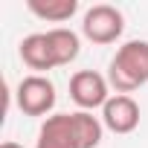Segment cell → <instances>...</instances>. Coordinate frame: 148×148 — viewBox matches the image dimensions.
<instances>
[{
	"label": "cell",
	"mask_w": 148,
	"mask_h": 148,
	"mask_svg": "<svg viewBox=\"0 0 148 148\" xmlns=\"http://www.w3.org/2000/svg\"><path fill=\"white\" fill-rule=\"evenodd\" d=\"M18 52H21V61H23L29 70H35L38 76H44L47 70H55V55H52V47H49L47 32H32V35H26V38L21 41Z\"/></svg>",
	"instance_id": "52a82bcc"
},
{
	"label": "cell",
	"mask_w": 148,
	"mask_h": 148,
	"mask_svg": "<svg viewBox=\"0 0 148 148\" xmlns=\"http://www.w3.org/2000/svg\"><path fill=\"white\" fill-rule=\"evenodd\" d=\"M0 148H23V145H18V142H12V139H6V142L0 145Z\"/></svg>",
	"instance_id": "8fae6325"
},
{
	"label": "cell",
	"mask_w": 148,
	"mask_h": 148,
	"mask_svg": "<svg viewBox=\"0 0 148 148\" xmlns=\"http://www.w3.org/2000/svg\"><path fill=\"white\" fill-rule=\"evenodd\" d=\"M145 82H148V41H125L110 58L108 84L116 93L131 96Z\"/></svg>",
	"instance_id": "6da1fadb"
},
{
	"label": "cell",
	"mask_w": 148,
	"mask_h": 148,
	"mask_svg": "<svg viewBox=\"0 0 148 148\" xmlns=\"http://www.w3.org/2000/svg\"><path fill=\"white\" fill-rule=\"evenodd\" d=\"M26 9L49 23H64L79 12V0H26Z\"/></svg>",
	"instance_id": "9c48e42d"
},
{
	"label": "cell",
	"mask_w": 148,
	"mask_h": 148,
	"mask_svg": "<svg viewBox=\"0 0 148 148\" xmlns=\"http://www.w3.org/2000/svg\"><path fill=\"white\" fill-rule=\"evenodd\" d=\"M70 99L76 102L82 110H96V108H105L108 99H110V84H108V76L96 70H79L70 76Z\"/></svg>",
	"instance_id": "3957f363"
},
{
	"label": "cell",
	"mask_w": 148,
	"mask_h": 148,
	"mask_svg": "<svg viewBox=\"0 0 148 148\" xmlns=\"http://www.w3.org/2000/svg\"><path fill=\"white\" fill-rule=\"evenodd\" d=\"M70 116H73V128H76V136H79V148H99L102 134H105L102 116H93L90 110H76Z\"/></svg>",
	"instance_id": "30bf717a"
},
{
	"label": "cell",
	"mask_w": 148,
	"mask_h": 148,
	"mask_svg": "<svg viewBox=\"0 0 148 148\" xmlns=\"http://www.w3.org/2000/svg\"><path fill=\"white\" fill-rule=\"evenodd\" d=\"M35 148H79V136L73 128L70 113H52L41 122L38 128V142Z\"/></svg>",
	"instance_id": "8992f818"
},
{
	"label": "cell",
	"mask_w": 148,
	"mask_h": 148,
	"mask_svg": "<svg viewBox=\"0 0 148 148\" xmlns=\"http://www.w3.org/2000/svg\"><path fill=\"white\" fill-rule=\"evenodd\" d=\"M102 122L113 134H134L139 128V105H136V99L113 93L108 99V105L102 108Z\"/></svg>",
	"instance_id": "5b68a950"
},
{
	"label": "cell",
	"mask_w": 148,
	"mask_h": 148,
	"mask_svg": "<svg viewBox=\"0 0 148 148\" xmlns=\"http://www.w3.org/2000/svg\"><path fill=\"white\" fill-rule=\"evenodd\" d=\"M122 32H125V15L110 3H96L82 18V35L90 44H99V47L116 44Z\"/></svg>",
	"instance_id": "7a4b0ae2"
},
{
	"label": "cell",
	"mask_w": 148,
	"mask_h": 148,
	"mask_svg": "<svg viewBox=\"0 0 148 148\" xmlns=\"http://www.w3.org/2000/svg\"><path fill=\"white\" fill-rule=\"evenodd\" d=\"M15 99H18V108L26 116H47L55 108V84L47 76L32 73V76L21 79V84L15 90Z\"/></svg>",
	"instance_id": "277c9868"
},
{
	"label": "cell",
	"mask_w": 148,
	"mask_h": 148,
	"mask_svg": "<svg viewBox=\"0 0 148 148\" xmlns=\"http://www.w3.org/2000/svg\"><path fill=\"white\" fill-rule=\"evenodd\" d=\"M47 38H49V47H52V55H55V67H67L70 61L79 58L82 38L73 32V29L55 26V29H47Z\"/></svg>",
	"instance_id": "ba28073f"
}]
</instances>
